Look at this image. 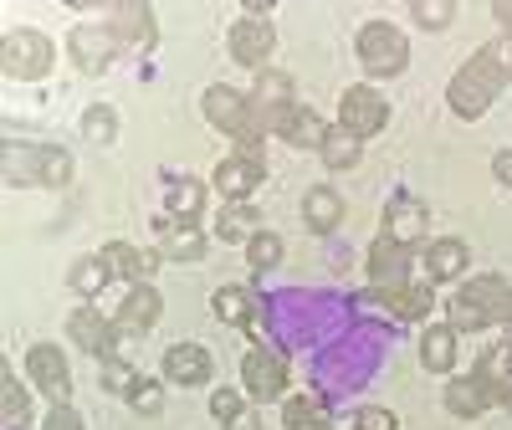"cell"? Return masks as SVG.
I'll list each match as a JSON object with an SVG mask.
<instances>
[{
    "instance_id": "6da1fadb",
    "label": "cell",
    "mask_w": 512,
    "mask_h": 430,
    "mask_svg": "<svg viewBox=\"0 0 512 430\" xmlns=\"http://www.w3.org/2000/svg\"><path fill=\"white\" fill-rule=\"evenodd\" d=\"M507 82H512V41L497 36V41H487V47L451 77L446 103H451L456 118H482L497 103V93L507 88Z\"/></svg>"
},
{
    "instance_id": "7a4b0ae2",
    "label": "cell",
    "mask_w": 512,
    "mask_h": 430,
    "mask_svg": "<svg viewBox=\"0 0 512 430\" xmlns=\"http://www.w3.org/2000/svg\"><path fill=\"white\" fill-rule=\"evenodd\" d=\"M0 175H6V185L62 190L72 180V154L57 144H6L0 149Z\"/></svg>"
},
{
    "instance_id": "3957f363",
    "label": "cell",
    "mask_w": 512,
    "mask_h": 430,
    "mask_svg": "<svg viewBox=\"0 0 512 430\" xmlns=\"http://www.w3.org/2000/svg\"><path fill=\"white\" fill-rule=\"evenodd\" d=\"M200 108H205V118L221 128V134H231L236 144H241V154L246 159H262V118H256V108L241 98V93H231V88H205V98H200Z\"/></svg>"
},
{
    "instance_id": "277c9868",
    "label": "cell",
    "mask_w": 512,
    "mask_h": 430,
    "mask_svg": "<svg viewBox=\"0 0 512 430\" xmlns=\"http://www.w3.org/2000/svg\"><path fill=\"white\" fill-rule=\"evenodd\" d=\"M354 52H359V62H364L369 77H395V72H405V62H410V41H405V31H395L390 21H364Z\"/></svg>"
},
{
    "instance_id": "5b68a950",
    "label": "cell",
    "mask_w": 512,
    "mask_h": 430,
    "mask_svg": "<svg viewBox=\"0 0 512 430\" xmlns=\"http://www.w3.org/2000/svg\"><path fill=\"white\" fill-rule=\"evenodd\" d=\"M52 62H57V47L41 31H11L0 41V72L11 82H41L52 72Z\"/></svg>"
},
{
    "instance_id": "8992f818",
    "label": "cell",
    "mask_w": 512,
    "mask_h": 430,
    "mask_svg": "<svg viewBox=\"0 0 512 430\" xmlns=\"http://www.w3.org/2000/svg\"><path fill=\"white\" fill-rule=\"evenodd\" d=\"M262 128H267V134H277V139H287V144H297V149H323V139H328L323 118L308 103H287V108L267 113Z\"/></svg>"
},
{
    "instance_id": "52a82bcc",
    "label": "cell",
    "mask_w": 512,
    "mask_h": 430,
    "mask_svg": "<svg viewBox=\"0 0 512 430\" xmlns=\"http://www.w3.org/2000/svg\"><path fill=\"white\" fill-rule=\"evenodd\" d=\"M384 118H390V103H384L374 88H349L338 98V128H349L354 139H374Z\"/></svg>"
},
{
    "instance_id": "ba28073f",
    "label": "cell",
    "mask_w": 512,
    "mask_h": 430,
    "mask_svg": "<svg viewBox=\"0 0 512 430\" xmlns=\"http://www.w3.org/2000/svg\"><path fill=\"white\" fill-rule=\"evenodd\" d=\"M26 374H31L36 390H41V395H52L57 405L72 400V369H67L62 349H52V343H36V349L26 354Z\"/></svg>"
},
{
    "instance_id": "9c48e42d",
    "label": "cell",
    "mask_w": 512,
    "mask_h": 430,
    "mask_svg": "<svg viewBox=\"0 0 512 430\" xmlns=\"http://www.w3.org/2000/svg\"><path fill=\"white\" fill-rule=\"evenodd\" d=\"M67 333H72V343L77 349H88L93 359H113L118 354V323L113 318H103L98 308H77L72 318H67Z\"/></svg>"
},
{
    "instance_id": "30bf717a",
    "label": "cell",
    "mask_w": 512,
    "mask_h": 430,
    "mask_svg": "<svg viewBox=\"0 0 512 430\" xmlns=\"http://www.w3.org/2000/svg\"><path fill=\"white\" fill-rule=\"evenodd\" d=\"M502 395H507V384H497L492 374H472V379H451L446 384V410L451 415H482L487 405H502Z\"/></svg>"
},
{
    "instance_id": "8fae6325",
    "label": "cell",
    "mask_w": 512,
    "mask_h": 430,
    "mask_svg": "<svg viewBox=\"0 0 512 430\" xmlns=\"http://www.w3.org/2000/svg\"><path fill=\"white\" fill-rule=\"evenodd\" d=\"M67 52H72V62L82 72H103L113 62V52H118V31L113 26H72Z\"/></svg>"
},
{
    "instance_id": "7c38bea8",
    "label": "cell",
    "mask_w": 512,
    "mask_h": 430,
    "mask_svg": "<svg viewBox=\"0 0 512 430\" xmlns=\"http://www.w3.org/2000/svg\"><path fill=\"white\" fill-rule=\"evenodd\" d=\"M241 384H246L256 400H277V395L287 390V364H282V354L251 349V354L241 359Z\"/></svg>"
},
{
    "instance_id": "4fadbf2b",
    "label": "cell",
    "mask_w": 512,
    "mask_h": 430,
    "mask_svg": "<svg viewBox=\"0 0 512 430\" xmlns=\"http://www.w3.org/2000/svg\"><path fill=\"white\" fill-rule=\"evenodd\" d=\"M272 52H277V31H272V21H236L231 26V57L241 62V67H256L262 72V62H272Z\"/></svg>"
},
{
    "instance_id": "5bb4252c",
    "label": "cell",
    "mask_w": 512,
    "mask_h": 430,
    "mask_svg": "<svg viewBox=\"0 0 512 430\" xmlns=\"http://www.w3.org/2000/svg\"><path fill=\"white\" fill-rule=\"evenodd\" d=\"M262 180H267V164H262V159L236 154V159H221V164H216V190H221V200H246Z\"/></svg>"
},
{
    "instance_id": "9a60e30c",
    "label": "cell",
    "mask_w": 512,
    "mask_h": 430,
    "mask_svg": "<svg viewBox=\"0 0 512 430\" xmlns=\"http://www.w3.org/2000/svg\"><path fill=\"white\" fill-rule=\"evenodd\" d=\"M369 282L379 292H400L405 287V246H395L390 236H379L369 246Z\"/></svg>"
},
{
    "instance_id": "2e32d148",
    "label": "cell",
    "mask_w": 512,
    "mask_h": 430,
    "mask_svg": "<svg viewBox=\"0 0 512 430\" xmlns=\"http://www.w3.org/2000/svg\"><path fill=\"white\" fill-rule=\"evenodd\" d=\"M154 231H159V256H169V262H200V256H205V236L190 221L180 226L175 215H164Z\"/></svg>"
},
{
    "instance_id": "e0dca14e",
    "label": "cell",
    "mask_w": 512,
    "mask_h": 430,
    "mask_svg": "<svg viewBox=\"0 0 512 430\" xmlns=\"http://www.w3.org/2000/svg\"><path fill=\"white\" fill-rule=\"evenodd\" d=\"M108 16H113L108 26L118 31V41H134V47H144V52L159 41V31H154V11L139 6V0H123V6H113Z\"/></svg>"
},
{
    "instance_id": "ac0fdd59",
    "label": "cell",
    "mask_w": 512,
    "mask_h": 430,
    "mask_svg": "<svg viewBox=\"0 0 512 430\" xmlns=\"http://www.w3.org/2000/svg\"><path fill=\"white\" fill-rule=\"evenodd\" d=\"M103 267H108L113 277H128L134 287H144V282L154 277V267H159V256L128 246V241H113V246H103Z\"/></svg>"
},
{
    "instance_id": "d6986e66",
    "label": "cell",
    "mask_w": 512,
    "mask_h": 430,
    "mask_svg": "<svg viewBox=\"0 0 512 430\" xmlns=\"http://www.w3.org/2000/svg\"><path fill=\"white\" fill-rule=\"evenodd\" d=\"M425 226H431V210H425L420 200H395L390 210H384V236H390L395 246H410L425 236Z\"/></svg>"
},
{
    "instance_id": "ffe728a7",
    "label": "cell",
    "mask_w": 512,
    "mask_h": 430,
    "mask_svg": "<svg viewBox=\"0 0 512 430\" xmlns=\"http://www.w3.org/2000/svg\"><path fill=\"white\" fill-rule=\"evenodd\" d=\"M256 231H262V215H256L251 200H221V215H216V236L226 246H246Z\"/></svg>"
},
{
    "instance_id": "44dd1931",
    "label": "cell",
    "mask_w": 512,
    "mask_h": 430,
    "mask_svg": "<svg viewBox=\"0 0 512 430\" xmlns=\"http://www.w3.org/2000/svg\"><path fill=\"white\" fill-rule=\"evenodd\" d=\"M159 308H164V303H159V292L144 282V287H134V292L123 297V308H118L113 323H118V333H149V328L159 323Z\"/></svg>"
},
{
    "instance_id": "7402d4cb",
    "label": "cell",
    "mask_w": 512,
    "mask_h": 430,
    "mask_svg": "<svg viewBox=\"0 0 512 430\" xmlns=\"http://www.w3.org/2000/svg\"><path fill=\"white\" fill-rule=\"evenodd\" d=\"M164 379L169 384H205L210 379V354L200 343H175V349L164 354Z\"/></svg>"
},
{
    "instance_id": "603a6c76",
    "label": "cell",
    "mask_w": 512,
    "mask_h": 430,
    "mask_svg": "<svg viewBox=\"0 0 512 430\" xmlns=\"http://www.w3.org/2000/svg\"><path fill=\"white\" fill-rule=\"evenodd\" d=\"M466 262H472V251H466V241L456 236H441L425 246V267H431V282H456L466 272Z\"/></svg>"
},
{
    "instance_id": "cb8c5ba5",
    "label": "cell",
    "mask_w": 512,
    "mask_h": 430,
    "mask_svg": "<svg viewBox=\"0 0 512 430\" xmlns=\"http://www.w3.org/2000/svg\"><path fill=\"white\" fill-rule=\"evenodd\" d=\"M287 103H297V98H292V77L277 72V67H262V72H256V88H251L256 118H267V113H277V108H287Z\"/></svg>"
},
{
    "instance_id": "d4e9b609",
    "label": "cell",
    "mask_w": 512,
    "mask_h": 430,
    "mask_svg": "<svg viewBox=\"0 0 512 430\" xmlns=\"http://www.w3.org/2000/svg\"><path fill=\"white\" fill-rule=\"evenodd\" d=\"M420 364L431 374H446L456 364V333H451V323H431L420 333Z\"/></svg>"
},
{
    "instance_id": "484cf974",
    "label": "cell",
    "mask_w": 512,
    "mask_h": 430,
    "mask_svg": "<svg viewBox=\"0 0 512 430\" xmlns=\"http://www.w3.org/2000/svg\"><path fill=\"white\" fill-rule=\"evenodd\" d=\"M303 215H308V226H313L318 236H328V231H338V226H344V200H338V190L318 185V190H308V200H303Z\"/></svg>"
},
{
    "instance_id": "4316f807",
    "label": "cell",
    "mask_w": 512,
    "mask_h": 430,
    "mask_svg": "<svg viewBox=\"0 0 512 430\" xmlns=\"http://www.w3.org/2000/svg\"><path fill=\"white\" fill-rule=\"evenodd\" d=\"M26 420H31V400H26V390H21L16 369L0 364V425H6V430H21Z\"/></svg>"
},
{
    "instance_id": "83f0119b",
    "label": "cell",
    "mask_w": 512,
    "mask_h": 430,
    "mask_svg": "<svg viewBox=\"0 0 512 430\" xmlns=\"http://www.w3.org/2000/svg\"><path fill=\"white\" fill-rule=\"evenodd\" d=\"M210 313H216L221 323H236V328H246V323L256 318V297H251L246 287H221L216 297H210Z\"/></svg>"
},
{
    "instance_id": "f1b7e54d",
    "label": "cell",
    "mask_w": 512,
    "mask_h": 430,
    "mask_svg": "<svg viewBox=\"0 0 512 430\" xmlns=\"http://www.w3.org/2000/svg\"><path fill=\"white\" fill-rule=\"evenodd\" d=\"M282 425H287V430H328V425H333V415H328V405H323V400L297 395V400H287V405H282Z\"/></svg>"
},
{
    "instance_id": "f546056e",
    "label": "cell",
    "mask_w": 512,
    "mask_h": 430,
    "mask_svg": "<svg viewBox=\"0 0 512 430\" xmlns=\"http://www.w3.org/2000/svg\"><path fill=\"white\" fill-rule=\"evenodd\" d=\"M461 297H472V303L497 323V318H502V303L512 297V287H507L502 277H472V287H461Z\"/></svg>"
},
{
    "instance_id": "4dcf8cb0",
    "label": "cell",
    "mask_w": 512,
    "mask_h": 430,
    "mask_svg": "<svg viewBox=\"0 0 512 430\" xmlns=\"http://www.w3.org/2000/svg\"><path fill=\"white\" fill-rule=\"evenodd\" d=\"M108 267H103V256H82V262H72V272H67V282H72V292L77 297H98L103 287H108Z\"/></svg>"
},
{
    "instance_id": "1f68e13d",
    "label": "cell",
    "mask_w": 512,
    "mask_h": 430,
    "mask_svg": "<svg viewBox=\"0 0 512 430\" xmlns=\"http://www.w3.org/2000/svg\"><path fill=\"white\" fill-rule=\"evenodd\" d=\"M200 205H205V185H200V180L185 175V180L169 185V215H175V221H195Z\"/></svg>"
},
{
    "instance_id": "d6a6232c",
    "label": "cell",
    "mask_w": 512,
    "mask_h": 430,
    "mask_svg": "<svg viewBox=\"0 0 512 430\" xmlns=\"http://www.w3.org/2000/svg\"><path fill=\"white\" fill-rule=\"evenodd\" d=\"M323 164L328 169H349V164H359V139L349 134V128H328V139H323Z\"/></svg>"
},
{
    "instance_id": "836d02e7",
    "label": "cell",
    "mask_w": 512,
    "mask_h": 430,
    "mask_svg": "<svg viewBox=\"0 0 512 430\" xmlns=\"http://www.w3.org/2000/svg\"><path fill=\"white\" fill-rule=\"evenodd\" d=\"M82 139H88V144H113L118 139V113L93 103L88 113H82Z\"/></svg>"
},
{
    "instance_id": "e575fe53",
    "label": "cell",
    "mask_w": 512,
    "mask_h": 430,
    "mask_svg": "<svg viewBox=\"0 0 512 430\" xmlns=\"http://www.w3.org/2000/svg\"><path fill=\"white\" fill-rule=\"evenodd\" d=\"M390 308L400 313V318H425L436 303H431V282L425 287H400V292H390Z\"/></svg>"
},
{
    "instance_id": "d590c367",
    "label": "cell",
    "mask_w": 512,
    "mask_h": 430,
    "mask_svg": "<svg viewBox=\"0 0 512 430\" xmlns=\"http://www.w3.org/2000/svg\"><path fill=\"white\" fill-rule=\"evenodd\" d=\"M410 16H415L425 31H441V26H451V21H456V0H415Z\"/></svg>"
},
{
    "instance_id": "8d00e7d4",
    "label": "cell",
    "mask_w": 512,
    "mask_h": 430,
    "mask_svg": "<svg viewBox=\"0 0 512 430\" xmlns=\"http://www.w3.org/2000/svg\"><path fill=\"white\" fill-rule=\"evenodd\" d=\"M246 256H251V267H256V272L277 267V262H282V236H272V231H256V236L246 241Z\"/></svg>"
},
{
    "instance_id": "74e56055",
    "label": "cell",
    "mask_w": 512,
    "mask_h": 430,
    "mask_svg": "<svg viewBox=\"0 0 512 430\" xmlns=\"http://www.w3.org/2000/svg\"><path fill=\"white\" fill-rule=\"evenodd\" d=\"M492 318L472 303V297H461L456 292V303H451V333H477V328H487Z\"/></svg>"
},
{
    "instance_id": "f35d334b",
    "label": "cell",
    "mask_w": 512,
    "mask_h": 430,
    "mask_svg": "<svg viewBox=\"0 0 512 430\" xmlns=\"http://www.w3.org/2000/svg\"><path fill=\"white\" fill-rule=\"evenodd\" d=\"M98 384H103L108 395H134V384H139V374L128 369L123 359H108V364H103V374H98Z\"/></svg>"
},
{
    "instance_id": "ab89813d",
    "label": "cell",
    "mask_w": 512,
    "mask_h": 430,
    "mask_svg": "<svg viewBox=\"0 0 512 430\" xmlns=\"http://www.w3.org/2000/svg\"><path fill=\"white\" fill-rule=\"evenodd\" d=\"M128 405H134L139 415H159V410H164L159 384H154V379H139V384H134V395H128Z\"/></svg>"
},
{
    "instance_id": "60d3db41",
    "label": "cell",
    "mask_w": 512,
    "mask_h": 430,
    "mask_svg": "<svg viewBox=\"0 0 512 430\" xmlns=\"http://www.w3.org/2000/svg\"><path fill=\"white\" fill-rule=\"evenodd\" d=\"M354 425H359V430H400V420H395L390 410H379V405L359 410V415H354Z\"/></svg>"
},
{
    "instance_id": "b9f144b4",
    "label": "cell",
    "mask_w": 512,
    "mask_h": 430,
    "mask_svg": "<svg viewBox=\"0 0 512 430\" xmlns=\"http://www.w3.org/2000/svg\"><path fill=\"white\" fill-rule=\"evenodd\" d=\"M246 405H241V395L236 390H216V395H210V415H216V420H231V415H241Z\"/></svg>"
},
{
    "instance_id": "7bdbcfd3",
    "label": "cell",
    "mask_w": 512,
    "mask_h": 430,
    "mask_svg": "<svg viewBox=\"0 0 512 430\" xmlns=\"http://www.w3.org/2000/svg\"><path fill=\"white\" fill-rule=\"evenodd\" d=\"M47 430H88V425H82V415H77L72 405H57V410L47 415Z\"/></svg>"
},
{
    "instance_id": "ee69618b",
    "label": "cell",
    "mask_w": 512,
    "mask_h": 430,
    "mask_svg": "<svg viewBox=\"0 0 512 430\" xmlns=\"http://www.w3.org/2000/svg\"><path fill=\"white\" fill-rule=\"evenodd\" d=\"M492 175H497L502 185H512V149H502V154H492Z\"/></svg>"
},
{
    "instance_id": "f6af8a7d",
    "label": "cell",
    "mask_w": 512,
    "mask_h": 430,
    "mask_svg": "<svg viewBox=\"0 0 512 430\" xmlns=\"http://www.w3.org/2000/svg\"><path fill=\"white\" fill-rule=\"evenodd\" d=\"M226 430H262V420H256V410H241L226 420Z\"/></svg>"
},
{
    "instance_id": "bcb514c9",
    "label": "cell",
    "mask_w": 512,
    "mask_h": 430,
    "mask_svg": "<svg viewBox=\"0 0 512 430\" xmlns=\"http://www.w3.org/2000/svg\"><path fill=\"white\" fill-rule=\"evenodd\" d=\"M492 16L502 21V31H507V41H512V0H497V6H492Z\"/></svg>"
},
{
    "instance_id": "7dc6e473",
    "label": "cell",
    "mask_w": 512,
    "mask_h": 430,
    "mask_svg": "<svg viewBox=\"0 0 512 430\" xmlns=\"http://www.w3.org/2000/svg\"><path fill=\"white\" fill-rule=\"evenodd\" d=\"M497 323H507V328H512V297H507V303H502V318H497Z\"/></svg>"
},
{
    "instance_id": "c3c4849f",
    "label": "cell",
    "mask_w": 512,
    "mask_h": 430,
    "mask_svg": "<svg viewBox=\"0 0 512 430\" xmlns=\"http://www.w3.org/2000/svg\"><path fill=\"white\" fill-rule=\"evenodd\" d=\"M502 405H507V410H512V384H507V395H502Z\"/></svg>"
}]
</instances>
